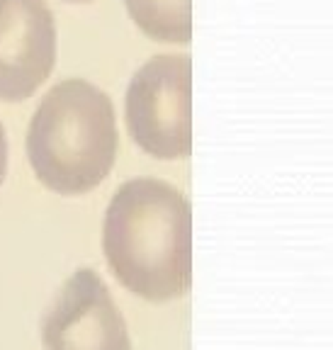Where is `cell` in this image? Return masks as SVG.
Here are the masks:
<instances>
[{
	"instance_id": "cell-4",
	"label": "cell",
	"mask_w": 333,
	"mask_h": 350,
	"mask_svg": "<svg viewBox=\"0 0 333 350\" xmlns=\"http://www.w3.org/2000/svg\"><path fill=\"white\" fill-rule=\"evenodd\" d=\"M59 29L46 0H0V100L22 103L49 81Z\"/></svg>"
},
{
	"instance_id": "cell-3",
	"label": "cell",
	"mask_w": 333,
	"mask_h": 350,
	"mask_svg": "<svg viewBox=\"0 0 333 350\" xmlns=\"http://www.w3.org/2000/svg\"><path fill=\"white\" fill-rule=\"evenodd\" d=\"M124 122L131 142L159 161L192 151V56L159 54L142 64L126 85Z\"/></svg>"
},
{
	"instance_id": "cell-1",
	"label": "cell",
	"mask_w": 333,
	"mask_h": 350,
	"mask_svg": "<svg viewBox=\"0 0 333 350\" xmlns=\"http://www.w3.org/2000/svg\"><path fill=\"white\" fill-rule=\"evenodd\" d=\"M103 248L115 278L148 301L178 299L192 282V209L178 187L134 178L109 200Z\"/></svg>"
},
{
	"instance_id": "cell-7",
	"label": "cell",
	"mask_w": 333,
	"mask_h": 350,
	"mask_svg": "<svg viewBox=\"0 0 333 350\" xmlns=\"http://www.w3.org/2000/svg\"><path fill=\"white\" fill-rule=\"evenodd\" d=\"M5 178H8V134L3 122H0V187H3Z\"/></svg>"
},
{
	"instance_id": "cell-8",
	"label": "cell",
	"mask_w": 333,
	"mask_h": 350,
	"mask_svg": "<svg viewBox=\"0 0 333 350\" xmlns=\"http://www.w3.org/2000/svg\"><path fill=\"white\" fill-rule=\"evenodd\" d=\"M64 3H71V5H81V3H93V0H64Z\"/></svg>"
},
{
	"instance_id": "cell-5",
	"label": "cell",
	"mask_w": 333,
	"mask_h": 350,
	"mask_svg": "<svg viewBox=\"0 0 333 350\" xmlns=\"http://www.w3.org/2000/svg\"><path fill=\"white\" fill-rule=\"evenodd\" d=\"M46 350H131L126 323L107 284L81 268L61 287L42 323Z\"/></svg>"
},
{
	"instance_id": "cell-2",
	"label": "cell",
	"mask_w": 333,
	"mask_h": 350,
	"mask_svg": "<svg viewBox=\"0 0 333 350\" xmlns=\"http://www.w3.org/2000/svg\"><path fill=\"white\" fill-rule=\"evenodd\" d=\"M120 151L115 105L85 78L51 85L27 129V159L37 180L64 197L95 190Z\"/></svg>"
},
{
	"instance_id": "cell-6",
	"label": "cell",
	"mask_w": 333,
	"mask_h": 350,
	"mask_svg": "<svg viewBox=\"0 0 333 350\" xmlns=\"http://www.w3.org/2000/svg\"><path fill=\"white\" fill-rule=\"evenodd\" d=\"M134 27L159 44H190L192 0H124Z\"/></svg>"
}]
</instances>
